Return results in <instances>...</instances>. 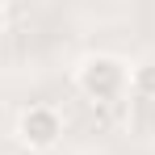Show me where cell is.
Wrapping results in <instances>:
<instances>
[{"mask_svg": "<svg viewBox=\"0 0 155 155\" xmlns=\"http://www.w3.org/2000/svg\"><path fill=\"white\" fill-rule=\"evenodd\" d=\"M130 97L155 101V63H134L130 67Z\"/></svg>", "mask_w": 155, "mask_h": 155, "instance_id": "3957f363", "label": "cell"}, {"mask_svg": "<svg viewBox=\"0 0 155 155\" xmlns=\"http://www.w3.org/2000/svg\"><path fill=\"white\" fill-rule=\"evenodd\" d=\"M76 88L92 105H113L130 92V67L117 54H88L76 67Z\"/></svg>", "mask_w": 155, "mask_h": 155, "instance_id": "6da1fadb", "label": "cell"}, {"mask_svg": "<svg viewBox=\"0 0 155 155\" xmlns=\"http://www.w3.org/2000/svg\"><path fill=\"white\" fill-rule=\"evenodd\" d=\"M59 138H63V113L54 109V105H25L21 113H17V143L34 155H46L59 147Z\"/></svg>", "mask_w": 155, "mask_h": 155, "instance_id": "7a4b0ae2", "label": "cell"}]
</instances>
